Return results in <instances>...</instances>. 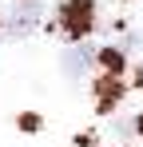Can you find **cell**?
<instances>
[{"instance_id":"cell-1","label":"cell","mask_w":143,"mask_h":147,"mask_svg":"<svg viewBox=\"0 0 143 147\" xmlns=\"http://www.w3.org/2000/svg\"><path fill=\"white\" fill-rule=\"evenodd\" d=\"M56 24H60V32L72 36V40L88 36L92 24H95V4L92 0H64L60 12H56Z\"/></svg>"},{"instance_id":"cell-2","label":"cell","mask_w":143,"mask_h":147,"mask_svg":"<svg viewBox=\"0 0 143 147\" xmlns=\"http://www.w3.org/2000/svg\"><path fill=\"white\" fill-rule=\"evenodd\" d=\"M40 12H44V4H40V0H16V4H12V12H8V36H12V40H20V36H28V32H32V28L40 24Z\"/></svg>"},{"instance_id":"cell-3","label":"cell","mask_w":143,"mask_h":147,"mask_svg":"<svg viewBox=\"0 0 143 147\" xmlns=\"http://www.w3.org/2000/svg\"><path fill=\"white\" fill-rule=\"evenodd\" d=\"M92 60H95L92 48H72V52H64V76H68V80H80V76L92 68Z\"/></svg>"},{"instance_id":"cell-4","label":"cell","mask_w":143,"mask_h":147,"mask_svg":"<svg viewBox=\"0 0 143 147\" xmlns=\"http://www.w3.org/2000/svg\"><path fill=\"white\" fill-rule=\"evenodd\" d=\"M95 92H99V107H111L115 96H119V80L107 72V80H99V88H95Z\"/></svg>"},{"instance_id":"cell-5","label":"cell","mask_w":143,"mask_h":147,"mask_svg":"<svg viewBox=\"0 0 143 147\" xmlns=\"http://www.w3.org/2000/svg\"><path fill=\"white\" fill-rule=\"evenodd\" d=\"M99 64H103V68H107L111 76H119V72H123V52H115V48H103V52H99Z\"/></svg>"},{"instance_id":"cell-6","label":"cell","mask_w":143,"mask_h":147,"mask_svg":"<svg viewBox=\"0 0 143 147\" xmlns=\"http://www.w3.org/2000/svg\"><path fill=\"white\" fill-rule=\"evenodd\" d=\"M135 131H139V135H143V115H135Z\"/></svg>"},{"instance_id":"cell-7","label":"cell","mask_w":143,"mask_h":147,"mask_svg":"<svg viewBox=\"0 0 143 147\" xmlns=\"http://www.w3.org/2000/svg\"><path fill=\"white\" fill-rule=\"evenodd\" d=\"M139 84H143V72H139Z\"/></svg>"}]
</instances>
